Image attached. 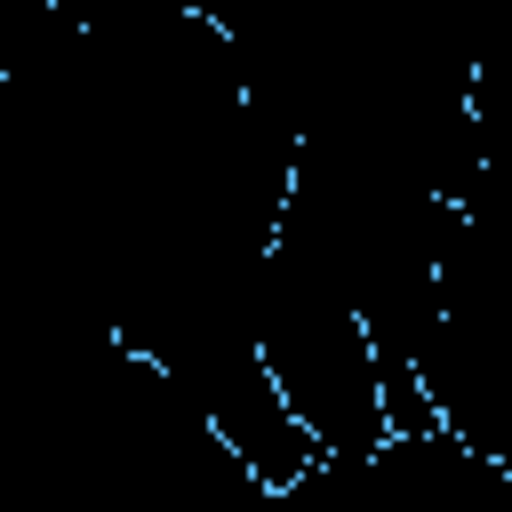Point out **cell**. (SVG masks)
I'll return each mask as SVG.
<instances>
[{
	"label": "cell",
	"instance_id": "7a4b0ae2",
	"mask_svg": "<svg viewBox=\"0 0 512 512\" xmlns=\"http://www.w3.org/2000/svg\"><path fill=\"white\" fill-rule=\"evenodd\" d=\"M376 472L400 512H512V464L456 440L448 424L432 432H392L376 448Z\"/></svg>",
	"mask_w": 512,
	"mask_h": 512
},
{
	"label": "cell",
	"instance_id": "6da1fadb",
	"mask_svg": "<svg viewBox=\"0 0 512 512\" xmlns=\"http://www.w3.org/2000/svg\"><path fill=\"white\" fill-rule=\"evenodd\" d=\"M256 344L272 384L288 392L296 424L312 432L320 456H376L392 440L384 408V360L368 344L360 304L304 256L272 248L256 272Z\"/></svg>",
	"mask_w": 512,
	"mask_h": 512
}]
</instances>
